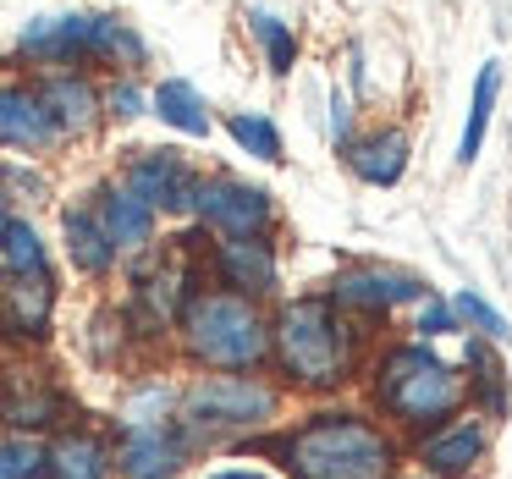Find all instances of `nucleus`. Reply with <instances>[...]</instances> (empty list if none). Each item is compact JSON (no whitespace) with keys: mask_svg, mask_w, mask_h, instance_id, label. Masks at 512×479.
<instances>
[{"mask_svg":"<svg viewBox=\"0 0 512 479\" xmlns=\"http://www.w3.org/2000/svg\"><path fill=\"white\" fill-rule=\"evenodd\" d=\"M105 116H116V122H138V116H149V94L138 78H111V89L100 94Z\"/></svg>","mask_w":512,"mask_h":479,"instance_id":"30","label":"nucleus"},{"mask_svg":"<svg viewBox=\"0 0 512 479\" xmlns=\"http://www.w3.org/2000/svg\"><path fill=\"white\" fill-rule=\"evenodd\" d=\"M0 479H45V446L34 435H6L0 441Z\"/></svg>","mask_w":512,"mask_h":479,"instance_id":"29","label":"nucleus"},{"mask_svg":"<svg viewBox=\"0 0 512 479\" xmlns=\"http://www.w3.org/2000/svg\"><path fill=\"white\" fill-rule=\"evenodd\" d=\"M496 94H501V61H485L479 78H474V100H468L463 138H457V166H474L479 149H485V127H490V111H496Z\"/></svg>","mask_w":512,"mask_h":479,"instance_id":"24","label":"nucleus"},{"mask_svg":"<svg viewBox=\"0 0 512 479\" xmlns=\"http://www.w3.org/2000/svg\"><path fill=\"white\" fill-rule=\"evenodd\" d=\"M375 402L391 424L424 435V430L452 419L468 402V391H463V375L435 347L402 342V347H386L375 364Z\"/></svg>","mask_w":512,"mask_h":479,"instance_id":"3","label":"nucleus"},{"mask_svg":"<svg viewBox=\"0 0 512 479\" xmlns=\"http://www.w3.org/2000/svg\"><path fill=\"white\" fill-rule=\"evenodd\" d=\"M463 369H474V375H463L468 402H479V408H485V419H501V413H507V369H501V358H496V342L468 336Z\"/></svg>","mask_w":512,"mask_h":479,"instance_id":"23","label":"nucleus"},{"mask_svg":"<svg viewBox=\"0 0 512 479\" xmlns=\"http://www.w3.org/2000/svg\"><path fill=\"white\" fill-rule=\"evenodd\" d=\"M0 199H6V204H45L50 199V182L45 177H39V171L34 166H17V160H12V166H0Z\"/></svg>","mask_w":512,"mask_h":479,"instance_id":"31","label":"nucleus"},{"mask_svg":"<svg viewBox=\"0 0 512 479\" xmlns=\"http://www.w3.org/2000/svg\"><path fill=\"white\" fill-rule=\"evenodd\" d=\"M89 67L138 78L149 67V39L116 12H89Z\"/></svg>","mask_w":512,"mask_h":479,"instance_id":"20","label":"nucleus"},{"mask_svg":"<svg viewBox=\"0 0 512 479\" xmlns=\"http://www.w3.org/2000/svg\"><path fill=\"white\" fill-rule=\"evenodd\" d=\"M61 413H67V397H61L56 380L34 375V369H0V419L17 435L56 430Z\"/></svg>","mask_w":512,"mask_h":479,"instance_id":"14","label":"nucleus"},{"mask_svg":"<svg viewBox=\"0 0 512 479\" xmlns=\"http://www.w3.org/2000/svg\"><path fill=\"white\" fill-rule=\"evenodd\" d=\"M17 56L39 72H89V12L34 17L17 34Z\"/></svg>","mask_w":512,"mask_h":479,"instance_id":"12","label":"nucleus"},{"mask_svg":"<svg viewBox=\"0 0 512 479\" xmlns=\"http://www.w3.org/2000/svg\"><path fill=\"white\" fill-rule=\"evenodd\" d=\"M149 111L160 116L166 127H177V133L188 138H210V105H204V94L193 89L188 78H160L155 89H149Z\"/></svg>","mask_w":512,"mask_h":479,"instance_id":"22","label":"nucleus"},{"mask_svg":"<svg viewBox=\"0 0 512 479\" xmlns=\"http://www.w3.org/2000/svg\"><path fill=\"white\" fill-rule=\"evenodd\" d=\"M193 182L199 171L188 166V155L171 144H155V149H133L122 160V188L138 193L155 215H188L193 204Z\"/></svg>","mask_w":512,"mask_h":479,"instance_id":"8","label":"nucleus"},{"mask_svg":"<svg viewBox=\"0 0 512 479\" xmlns=\"http://www.w3.org/2000/svg\"><path fill=\"white\" fill-rule=\"evenodd\" d=\"M281 419V386H270L254 369H215L177 391V424L199 441L215 435H248Z\"/></svg>","mask_w":512,"mask_h":479,"instance_id":"5","label":"nucleus"},{"mask_svg":"<svg viewBox=\"0 0 512 479\" xmlns=\"http://www.w3.org/2000/svg\"><path fill=\"white\" fill-rule=\"evenodd\" d=\"M61 237H67V259H72V270L78 276H111L116 270V248H111V237H105V226H100V215H94V199L89 204H67L61 210Z\"/></svg>","mask_w":512,"mask_h":479,"instance_id":"21","label":"nucleus"},{"mask_svg":"<svg viewBox=\"0 0 512 479\" xmlns=\"http://www.w3.org/2000/svg\"><path fill=\"white\" fill-rule=\"evenodd\" d=\"M0 259H6V270L50 276V248H45V237L34 232V221H23V215H12L6 232H0Z\"/></svg>","mask_w":512,"mask_h":479,"instance_id":"26","label":"nucleus"},{"mask_svg":"<svg viewBox=\"0 0 512 479\" xmlns=\"http://www.w3.org/2000/svg\"><path fill=\"white\" fill-rule=\"evenodd\" d=\"M56 144H61V133L50 122L45 100L34 94V83H0V149H12V155H45Z\"/></svg>","mask_w":512,"mask_h":479,"instance_id":"15","label":"nucleus"},{"mask_svg":"<svg viewBox=\"0 0 512 479\" xmlns=\"http://www.w3.org/2000/svg\"><path fill=\"white\" fill-rule=\"evenodd\" d=\"M408 133L402 127H375V133H353L342 144V160L347 171H353L358 182H369V188H391V182H402V171H408Z\"/></svg>","mask_w":512,"mask_h":479,"instance_id":"19","label":"nucleus"},{"mask_svg":"<svg viewBox=\"0 0 512 479\" xmlns=\"http://www.w3.org/2000/svg\"><path fill=\"white\" fill-rule=\"evenodd\" d=\"M111 474H116L111 435L72 424V430H56L45 441V479H111Z\"/></svg>","mask_w":512,"mask_h":479,"instance_id":"17","label":"nucleus"},{"mask_svg":"<svg viewBox=\"0 0 512 479\" xmlns=\"http://www.w3.org/2000/svg\"><path fill=\"white\" fill-rule=\"evenodd\" d=\"M276 457L292 479H391L397 441L369 413L325 408L281 435Z\"/></svg>","mask_w":512,"mask_h":479,"instance_id":"2","label":"nucleus"},{"mask_svg":"<svg viewBox=\"0 0 512 479\" xmlns=\"http://www.w3.org/2000/svg\"><path fill=\"white\" fill-rule=\"evenodd\" d=\"M270 358H276L287 386L342 391L358 375L364 336L325 292H314V298H292L276 309V320H270Z\"/></svg>","mask_w":512,"mask_h":479,"instance_id":"1","label":"nucleus"},{"mask_svg":"<svg viewBox=\"0 0 512 479\" xmlns=\"http://www.w3.org/2000/svg\"><path fill=\"white\" fill-rule=\"evenodd\" d=\"M210 479H270V474H259V468H221V474H210Z\"/></svg>","mask_w":512,"mask_h":479,"instance_id":"34","label":"nucleus"},{"mask_svg":"<svg viewBox=\"0 0 512 479\" xmlns=\"http://www.w3.org/2000/svg\"><path fill=\"white\" fill-rule=\"evenodd\" d=\"M413 331H419V342H430V336H452V331H457L452 303H441V298L430 292V298L419 303V320H413Z\"/></svg>","mask_w":512,"mask_h":479,"instance_id":"32","label":"nucleus"},{"mask_svg":"<svg viewBox=\"0 0 512 479\" xmlns=\"http://www.w3.org/2000/svg\"><path fill=\"white\" fill-rule=\"evenodd\" d=\"M226 133H232V144L243 149V155L265 160V166H281V127L270 122L265 111H232L226 116Z\"/></svg>","mask_w":512,"mask_h":479,"instance_id":"25","label":"nucleus"},{"mask_svg":"<svg viewBox=\"0 0 512 479\" xmlns=\"http://www.w3.org/2000/svg\"><path fill=\"white\" fill-rule=\"evenodd\" d=\"M188 215L199 226H210L215 237H270L276 226V199L259 182H243L232 171H210L193 182V204Z\"/></svg>","mask_w":512,"mask_h":479,"instance_id":"6","label":"nucleus"},{"mask_svg":"<svg viewBox=\"0 0 512 479\" xmlns=\"http://www.w3.org/2000/svg\"><path fill=\"white\" fill-rule=\"evenodd\" d=\"M94 215H100L105 237H111L116 254H144V248H155V221L160 215L149 210L138 193H127L122 182H105L100 193H94Z\"/></svg>","mask_w":512,"mask_h":479,"instance_id":"18","label":"nucleus"},{"mask_svg":"<svg viewBox=\"0 0 512 479\" xmlns=\"http://www.w3.org/2000/svg\"><path fill=\"white\" fill-rule=\"evenodd\" d=\"M248 28H254V39L265 45L270 72L287 78V72L298 67V34H292V23H281V17H270V12H254V17H248Z\"/></svg>","mask_w":512,"mask_h":479,"instance_id":"27","label":"nucleus"},{"mask_svg":"<svg viewBox=\"0 0 512 479\" xmlns=\"http://www.w3.org/2000/svg\"><path fill=\"white\" fill-rule=\"evenodd\" d=\"M325 298L342 314H391L402 303L430 298V281L408 276V270H391V265H353V270H336Z\"/></svg>","mask_w":512,"mask_h":479,"instance_id":"9","label":"nucleus"},{"mask_svg":"<svg viewBox=\"0 0 512 479\" xmlns=\"http://www.w3.org/2000/svg\"><path fill=\"white\" fill-rule=\"evenodd\" d=\"M490 452V430L474 413H452L446 424L419 435V468L424 479H468Z\"/></svg>","mask_w":512,"mask_h":479,"instance_id":"11","label":"nucleus"},{"mask_svg":"<svg viewBox=\"0 0 512 479\" xmlns=\"http://www.w3.org/2000/svg\"><path fill=\"white\" fill-rule=\"evenodd\" d=\"M182 353L204 369H259L270 358V320L254 298L237 292H193L177 314Z\"/></svg>","mask_w":512,"mask_h":479,"instance_id":"4","label":"nucleus"},{"mask_svg":"<svg viewBox=\"0 0 512 479\" xmlns=\"http://www.w3.org/2000/svg\"><path fill=\"white\" fill-rule=\"evenodd\" d=\"M34 94L45 100L50 122H56L61 138H83L100 127L105 105H100V89H94L89 72H45V78L34 83Z\"/></svg>","mask_w":512,"mask_h":479,"instance_id":"16","label":"nucleus"},{"mask_svg":"<svg viewBox=\"0 0 512 479\" xmlns=\"http://www.w3.org/2000/svg\"><path fill=\"white\" fill-rule=\"evenodd\" d=\"M210 270L221 281V292H237V298H270L281 287V259L270 237H221L210 254Z\"/></svg>","mask_w":512,"mask_h":479,"instance_id":"13","label":"nucleus"},{"mask_svg":"<svg viewBox=\"0 0 512 479\" xmlns=\"http://www.w3.org/2000/svg\"><path fill=\"white\" fill-rule=\"evenodd\" d=\"M6 221H12V204L0 199V232H6Z\"/></svg>","mask_w":512,"mask_h":479,"instance_id":"35","label":"nucleus"},{"mask_svg":"<svg viewBox=\"0 0 512 479\" xmlns=\"http://www.w3.org/2000/svg\"><path fill=\"white\" fill-rule=\"evenodd\" d=\"M56 320V276H28V270L0 265V342L39 347Z\"/></svg>","mask_w":512,"mask_h":479,"instance_id":"10","label":"nucleus"},{"mask_svg":"<svg viewBox=\"0 0 512 479\" xmlns=\"http://www.w3.org/2000/svg\"><path fill=\"white\" fill-rule=\"evenodd\" d=\"M452 314H457V331H474V336H485V342H507V336H512L507 320H501V314L490 309V303L479 298L474 287H463V292L452 298Z\"/></svg>","mask_w":512,"mask_h":479,"instance_id":"28","label":"nucleus"},{"mask_svg":"<svg viewBox=\"0 0 512 479\" xmlns=\"http://www.w3.org/2000/svg\"><path fill=\"white\" fill-rule=\"evenodd\" d=\"M116 474L122 479H177L193 457V435L177 419L155 424H116Z\"/></svg>","mask_w":512,"mask_h":479,"instance_id":"7","label":"nucleus"},{"mask_svg":"<svg viewBox=\"0 0 512 479\" xmlns=\"http://www.w3.org/2000/svg\"><path fill=\"white\" fill-rule=\"evenodd\" d=\"M331 133H336V149L353 138V105H347V94H331Z\"/></svg>","mask_w":512,"mask_h":479,"instance_id":"33","label":"nucleus"},{"mask_svg":"<svg viewBox=\"0 0 512 479\" xmlns=\"http://www.w3.org/2000/svg\"><path fill=\"white\" fill-rule=\"evenodd\" d=\"M419 479H424V474H419Z\"/></svg>","mask_w":512,"mask_h":479,"instance_id":"36","label":"nucleus"}]
</instances>
